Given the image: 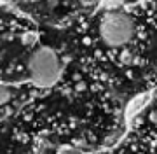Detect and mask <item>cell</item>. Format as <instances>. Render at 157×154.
<instances>
[{"mask_svg":"<svg viewBox=\"0 0 157 154\" xmlns=\"http://www.w3.org/2000/svg\"><path fill=\"white\" fill-rule=\"evenodd\" d=\"M135 34V21L122 11L107 12L100 23V35L110 47H121Z\"/></svg>","mask_w":157,"mask_h":154,"instance_id":"cell-2","label":"cell"},{"mask_svg":"<svg viewBox=\"0 0 157 154\" xmlns=\"http://www.w3.org/2000/svg\"><path fill=\"white\" fill-rule=\"evenodd\" d=\"M58 154H75V151L73 149H68V147H63V149H59Z\"/></svg>","mask_w":157,"mask_h":154,"instance_id":"cell-4","label":"cell"},{"mask_svg":"<svg viewBox=\"0 0 157 154\" xmlns=\"http://www.w3.org/2000/svg\"><path fill=\"white\" fill-rule=\"evenodd\" d=\"M28 70L32 82L39 88H49L58 81L61 74V63L56 53L49 47H40L30 56Z\"/></svg>","mask_w":157,"mask_h":154,"instance_id":"cell-1","label":"cell"},{"mask_svg":"<svg viewBox=\"0 0 157 154\" xmlns=\"http://www.w3.org/2000/svg\"><path fill=\"white\" fill-rule=\"evenodd\" d=\"M7 100H9V93H7V88L4 86L2 88V103H7Z\"/></svg>","mask_w":157,"mask_h":154,"instance_id":"cell-3","label":"cell"}]
</instances>
